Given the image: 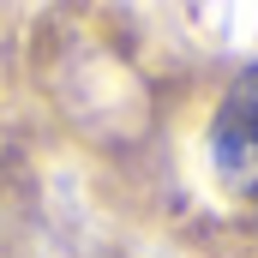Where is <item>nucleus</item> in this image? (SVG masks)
Instances as JSON below:
<instances>
[{
    "mask_svg": "<svg viewBox=\"0 0 258 258\" xmlns=\"http://www.w3.org/2000/svg\"><path fill=\"white\" fill-rule=\"evenodd\" d=\"M210 168L234 198L258 204V66H240L210 120Z\"/></svg>",
    "mask_w": 258,
    "mask_h": 258,
    "instance_id": "obj_1",
    "label": "nucleus"
}]
</instances>
